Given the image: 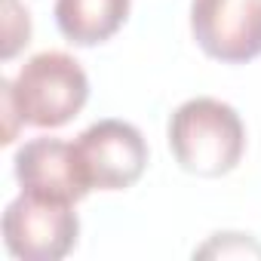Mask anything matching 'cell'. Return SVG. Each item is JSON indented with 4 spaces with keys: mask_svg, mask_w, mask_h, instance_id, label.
Returning <instances> with one entry per match:
<instances>
[{
    "mask_svg": "<svg viewBox=\"0 0 261 261\" xmlns=\"http://www.w3.org/2000/svg\"><path fill=\"white\" fill-rule=\"evenodd\" d=\"M13 172H16L22 194L40 197V200L77 206L89 194V188L83 185V178L77 172L71 142L53 139V136H40V139L25 142L16 151Z\"/></svg>",
    "mask_w": 261,
    "mask_h": 261,
    "instance_id": "obj_6",
    "label": "cell"
},
{
    "mask_svg": "<svg viewBox=\"0 0 261 261\" xmlns=\"http://www.w3.org/2000/svg\"><path fill=\"white\" fill-rule=\"evenodd\" d=\"M133 0H56V25L74 46L111 40L129 19Z\"/></svg>",
    "mask_w": 261,
    "mask_h": 261,
    "instance_id": "obj_7",
    "label": "cell"
},
{
    "mask_svg": "<svg viewBox=\"0 0 261 261\" xmlns=\"http://www.w3.org/2000/svg\"><path fill=\"white\" fill-rule=\"evenodd\" d=\"M77 172L89 191H126L148 169V142L126 120H98L71 142Z\"/></svg>",
    "mask_w": 261,
    "mask_h": 261,
    "instance_id": "obj_3",
    "label": "cell"
},
{
    "mask_svg": "<svg viewBox=\"0 0 261 261\" xmlns=\"http://www.w3.org/2000/svg\"><path fill=\"white\" fill-rule=\"evenodd\" d=\"M191 34L209 59L246 65L261 56V0H191Z\"/></svg>",
    "mask_w": 261,
    "mask_h": 261,
    "instance_id": "obj_5",
    "label": "cell"
},
{
    "mask_svg": "<svg viewBox=\"0 0 261 261\" xmlns=\"http://www.w3.org/2000/svg\"><path fill=\"white\" fill-rule=\"evenodd\" d=\"M0 86H7L13 95L22 123L37 129H59L71 123L89 98L86 71L74 56L59 49L31 56L13 80H0Z\"/></svg>",
    "mask_w": 261,
    "mask_h": 261,
    "instance_id": "obj_2",
    "label": "cell"
},
{
    "mask_svg": "<svg viewBox=\"0 0 261 261\" xmlns=\"http://www.w3.org/2000/svg\"><path fill=\"white\" fill-rule=\"evenodd\" d=\"M31 40V16L19 0H4V40H0V56L13 59L22 46Z\"/></svg>",
    "mask_w": 261,
    "mask_h": 261,
    "instance_id": "obj_8",
    "label": "cell"
},
{
    "mask_svg": "<svg viewBox=\"0 0 261 261\" xmlns=\"http://www.w3.org/2000/svg\"><path fill=\"white\" fill-rule=\"evenodd\" d=\"M169 148L178 166L200 178H221L233 172L246 151V126L240 114L209 95L188 98L169 117Z\"/></svg>",
    "mask_w": 261,
    "mask_h": 261,
    "instance_id": "obj_1",
    "label": "cell"
},
{
    "mask_svg": "<svg viewBox=\"0 0 261 261\" xmlns=\"http://www.w3.org/2000/svg\"><path fill=\"white\" fill-rule=\"evenodd\" d=\"M80 218L74 206L19 194L4 212V243L19 261H59L74 252Z\"/></svg>",
    "mask_w": 261,
    "mask_h": 261,
    "instance_id": "obj_4",
    "label": "cell"
}]
</instances>
